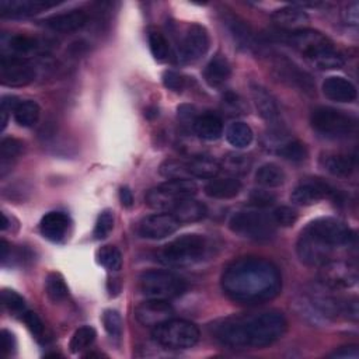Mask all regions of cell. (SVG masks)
<instances>
[{
	"instance_id": "cell-20",
	"label": "cell",
	"mask_w": 359,
	"mask_h": 359,
	"mask_svg": "<svg viewBox=\"0 0 359 359\" xmlns=\"http://www.w3.org/2000/svg\"><path fill=\"white\" fill-rule=\"evenodd\" d=\"M87 20H89V16L83 10L75 9L71 12L53 15L41 23L44 27H46L52 31L69 34V33L82 30L87 24Z\"/></svg>"
},
{
	"instance_id": "cell-22",
	"label": "cell",
	"mask_w": 359,
	"mask_h": 359,
	"mask_svg": "<svg viewBox=\"0 0 359 359\" xmlns=\"http://www.w3.org/2000/svg\"><path fill=\"white\" fill-rule=\"evenodd\" d=\"M71 227V218L64 212H49L40 223L41 233L48 240L53 243L62 242Z\"/></svg>"
},
{
	"instance_id": "cell-38",
	"label": "cell",
	"mask_w": 359,
	"mask_h": 359,
	"mask_svg": "<svg viewBox=\"0 0 359 359\" xmlns=\"http://www.w3.org/2000/svg\"><path fill=\"white\" fill-rule=\"evenodd\" d=\"M252 164H253V161L247 155L230 153L223 159L220 168H223L226 173H229L231 175H245L250 171Z\"/></svg>"
},
{
	"instance_id": "cell-18",
	"label": "cell",
	"mask_w": 359,
	"mask_h": 359,
	"mask_svg": "<svg viewBox=\"0 0 359 359\" xmlns=\"http://www.w3.org/2000/svg\"><path fill=\"white\" fill-rule=\"evenodd\" d=\"M223 24L238 48L243 51H256L259 48L253 28L242 17L226 12L223 13Z\"/></svg>"
},
{
	"instance_id": "cell-19",
	"label": "cell",
	"mask_w": 359,
	"mask_h": 359,
	"mask_svg": "<svg viewBox=\"0 0 359 359\" xmlns=\"http://www.w3.org/2000/svg\"><path fill=\"white\" fill-rule=\"evenodd\" d=\"M46 49V44L40 41L38 38L28 35H12L8 40H2V55H10L16 58L28 59L33 55L44 52Z\"/></svg>"
},
{
	"instance_id": "cell-4",
	"label": "cell",
	"mask_w": 359,
	"mask_h": 359,
	"mask_svg": "<svg viewBox=\"0 0 359 359\" xmlns=\"http://www.w3.org/2000/svg\"><path fill=\"white\" fill-rule=\"evenodd\" d=\"M208 252L207 238L201 234H183L166 245L159 253V261L168 267L184 268L204 260Z\"/></svg>"
},
{
	"instance_id": "cell-10",
	"label": "cell",
	"mask_w": 359,
	"mask_h": 359,
	"mask_svg": "<svg viewBox=\"0 0 359 359\" xmlns=\"http://www.w3.org/2000/svg\"><path fill=\"white\" fill-rule=\"evenodd\" d=\"M35 69L28 59L2 55L0 58V82L8 87H23L35 80Z\"/></svg>"
},
{
	"instance_id": "cell-24",
	"label": "cell",
	"mask_w": 359,
	"mask_h": 359,
	"mask_svg": "<svg viewBox=\"0 0 359 359\" xmlns=\"http://www.w3.org/2000/svg\"><path fill=\"white\" fill-rule=\"evenodd\" d=\"M272 21L282 28L286 30H301L308 21H309V16L308 13L297 8V6H285L282 9H278L272 13Z\"/></svg>"
},
{
	"instance_id": "cell-7",
	"label": "cell",
	"mask_w": 359,
	"mask_h": 359,
	"mask_svg": "<svg viewBox=\"0 0 359 359\" xmlns=\"http://www.w3.org/2000/svg\"><path fill=\"white\" fill-rule=\"evenodd\" d=\"M153 340L168 349H189L197 345L201 333L200 329L183 319H170L156 327L152 331Z\"/></svg>"
},
{
	"instance_id": "cell-53",
	"label": "cell",
	"mask_w": 359,
	"mask_h": 359,
	"mask_svg": "<svg viewBox=\"0 0 359 359\" xmlns=\"http://www.w3.org/2000/svg\"><path fill=\"white\" fill-rule=\"evenodd\" d=\"M250 201L254 207L259 208H265L270 207L275 202V195L267 190H254L250 194Z\"/></svg>"
},
{
	"instance_id": "cell-55",
	"label": "cell",
	"mask_w": 359,
	"mask_h": 359,
	"mask_svg": "<svg viewBox=\"0 0 359 359\" xmlns=\"http://www.w3.org/2000/svg\"><path fill=\"white\" fill-rule=\"evenodd\" d=\"M16 338L15 335L8 331V330H3L2 331V352H3V356H9L12 355L15 351H16Z\"/></svg>"
},
{
	"instance_id": "cell-1",
	"label": "cell",
	"mask_w": 359,
	"mask_h": 359,
	"mask_svg": "<svg viewBox=\"0 0 359 359\" xmlns=\"http://www.w3.org/2000/svg\"><path fill=\"white\" fill-rule=\"evenodd\" d=\"M225 295L242 305H261L272 301L282 289L278 267L261 257H242L230 263L220 279Z\"/></svg>"
},
{
	"instance_id": "cell-2",
	"label": "cell",
	"mask_w": 359,
	"mask_h": 359,
	"mask_svg": "<svg viewBox=\"0 0 359 359\" xmlns=\"http://www.w3.org/2000/svg\"><path fill=\"white\" fill-rule=\"evenodd\" d=\"M288 322L278 310H264L219 320L212 326L218 342L231 349H257L278 341Z\"/></svg>"
},
{
	"instance_id": "cell-50",
	"label": "cell",
	"mask_w": 359,
	"mask_h": 359,
	"mask_svg": "<svg viewBox=\"0 0 359 359\" xmlns=\"http://www.w3.org/2000/svg\"><path fill=\"white\" fill-rule=\"evenodd\" d=\"M23 322L26 323L27 329L31 331V334H33L35 338L41 340V338L44 337V334H45V326H44L42 320L38 317L37 313H34V312H24V313H23Z\"/></svg>"
},
{
	"instance_id": "cell-61",
	"label": "cell",
	"mask_w": 359,
	"mask_h": 359,
	"mask_svg": "<svg viewBox=\"0 0 359 359\" xmlns=\"http://www.w3.org/2000/svg\"><path fill=\"white\" fill-rule=\"evenodd\" d=\"M157 115H159V110L155 108V107H150V108H148V110L145 111V116L149 118V119H152V118H155V116H157Z\"/></svg>"
},
{
	"instance_id": "cell-45",
	"label": "cell",
	"mask_w": 359,
	"mask_h": 359,
	"mask_svg": "<svg viewBox=\"0 0 359 359\" xmlns=\"http://www.w3.org/2000/svg\"><path fill=\"white\" fill-rule=\"evenodd\" d=\"M222 107H223V111L229 115V116H238V115H245L246 111H247V107H246V103L245 100L233 93V91H227L225 96H223V100H222Z\"/></svg>"
},
{
	"instance_id": "cell-39",
	"label": "cell",
	"mask_w": 359,
	"mask_h": 359,
	"mask_svg": "<svg viewBox=\"0 0 359 359\" xmlns=\"http://www.w3.org/2000/svg\"><path fill=\"white\" fill-rule=\"evenodd\" d=\"M146 204L149 208L157 211V212H168L171 213V211L174 209V207L177 205L178 200L173 198L171 195H168L166 191H163L160 187L150 190L146 194ZM182 201V200H180Z\"/></svg>"
},
{
	"instance_id": "cell-52",
	"label": "cell",
	"mask_w": 359,
	"mask_h": 359,
	"mask_svg": "<svg viewBox=\"0 0 359 359\" xmlns=\"http://www.w3.org/2000/svg\"><path fill=\"white\" fill-rule=\"evenodd\" d=\"M163 85L168 90L180 93V91H183L186 87V79H184V76H182L174 71H166L163 73Z\"/></svg>"
},
{
	"instance_id": "cell-13",
	"label": "cell",
	"mask_w": 359,
	"mask_h": 359,
	"mask_svg": "<svg viewBox=\"0 0 359 359\" xmlns=\"http://www.w3.org/2000/svg\"><path fill=\"white\" fill-rule=\"evenodd\" d=\"M334 194H335V191L327 183L322 182V180L308 178V180H304V182H301L293 189V191L290 194V200L295 205L310 207Z\"/></svg>"
},
{
	"instance_id": "cell-26",
	"label": "cell",
	"mask_w": 359,
	"mask_h": 359,
	"mask_svg": "<svg viewBox=\"0 0 359 359\" xmlns=\"http://www.w3.org/2000/svg\"><path fill=\"white\" fill-rule=\"evenodd\" d=\"M194 132L204 141H216L223 134L222 119L212 112L198 115L193 124Z\"/></svg>"
},
{
	"instance_id": "cell-59",
	"label": "cell",
	"mask_w": 359,
	"mask_h": 359,
	"mask_svg": "<svg viewBox=\"0 0 359 359\" xmlns=\"http://www.w3.org/2000/svg\"><path fill=\"white\" fill-rule=\"evenodd\" d=\"M194 112V108L190 107V105H182L178 107V116L182 121H190V119L193 118V114Z\"/></svg>"
},
{
	"instance_id": "cell-54",
	"label": "cell",
	"mask_w": 359,
	"mask_h": 359,
	"mask_svg": "<svg viewBox=\"0 0 359 359\" xmlns=\"http://www.w3.org/2000/svg\"><path fill=\"white\" fill-rule=\"evenodd\" d=\"M342 17H344L345 23H348L351 26H358V21H359V5H358V2L348 3V6L342 12Z\"/></svg>"
},
{
	"instance_id": "cell-48",
	"label": "cell",
	"mask_w": 359,
	"mask_h": 359,
	"mask_svg": "<svg viewBox=\"0 0 359 359\" xmlns=\"http://www.w3.org/2000/svg\"><path fill=\"white\" fill-rule=\"evenodd\" d=\"M112 229H114V215L110 209H105L98 215V219L94 226V237L97 240H103V238H105L111 233Z\"/></svg>"
},
{
	"instance_id": "cell-56",
	"label": "cell",
	"mask_w": 359,
	"mask_h": 359,
	"mask_svg": "<svg viewBox=\"0 0 359 359\" xmlns=\"http://www.w3.org/2000/svg\"><path fill=\"white\" fill-rule=\"evenodd\" d=\"M330 358H341V359H358L359 358V349L356 345H348L342 347L338 351H334L329 355Z\"/></svg>"
},
{
	"instance_id": "cell-42",
	"label": "cell",
	"mask_w": 359,
	"mask_h": 359,
	"mask_svg": "<svg viewBox=\"0 0 359 359\" xmlns=\"http://www.w3.org/2000/svg\"><path fill=\"white\" fill-rule=\"evenodd\" d=\"M96 335H97L96 330L90 326H83V327L78 329L69 344L71 352L79 353V352L87 349L96 341Z\"/></svg>"
},
{
	"instance_id": "cell-6",
	"label": "cell",
	"mask_w": 359,
	"mask_h": 359,
	"mask_svg": "<svg viewBox=\"0 0 359 359\" xmlns=\"http://www.w3.org/2000/svg\"><path fill=\"white\" fill-rule=\"evenodd\" d=\"M312 128L326 139H347L356 130L355 118L331 107H317L310 115Z\"/></svg>"
},
{
	"instance_id": "cell-51",
	"label": "cell",
	"mask_w": 359,
	"mask_h": 359,
	"mask_svg": "<svg viewBox=\"0 0 359 359\" xmlns=\"http://www.w3.org/2000/svg\"><path fill=\"white\" fill-rule=\"evenodd\" d=\"M19 104L20 103H19L17 97H15V96H3L2 97V101H0V115H2V121H0V123H2V131L6 130L8 121H9V115H10L12 111L15 112V110L17 108Z\"/></svg>"
},
{
	"instance_id": "cell-17",
	"label": "cell",
	"mask_w": 359,
	"mask_h": 359,
	"mask_svg": "<svg viewBox=\"0 0 359 359\" xmlns=\"http://www.w3.org/2000/svg\"><path fill=\"white\" fill-rule=\"evenodd\" d=\"M174 316V309L168 301H159V299H148L135 309L137 320L145 327H156Z\"/></svg>"
},
{
	"instance_id": "cell-9",
	"label": "cell",
	"mask_w": 359,
	"mask_h": 359,
	"mask_svg": "<svg viewBox=\"0 0 359 359\" xmlns=\"http://www.w3.org/2000/svg\"><path fill=\"white\" fill-rule=\"evenodd\" d=\"M319 283L333 290L349 289L358 283V268L349 261L329 260L320 265Z\"/></svg>"
},
{
	"instance_id": "cell-28",
	"label": "cell",
	"mask_w": 359,
	"mask_h": 359,
	"mask_svg": "<svg viewBox=\"0 0 359 359\" xmlns=\"http://www.w3.org/2000/svg\"><path fill=\"white\" fill-rule=\"evenodd\" d=\"M231 75V68L227 59L218 53L215 55L204 71V78L211 87H219L225 85Z\"/></svg>"
},
{
	"instance_id": "cell-37",
	"label": "cell",
	"mask_w": 359,
	"mask_h": 359,
	"mask_svg": "<svg viewBox=\"0 0 359 359\" xmlns=\"http://www.w3.org/2000/svg\"><path fill=\"white\" fill-rule=\"evenodd\" d=\"M40 115H41V108L33 100H27V101L20 103L17 105V108L15 110L16 123L20 127H24V128L34 127L38 123Z\"/></svg>"
},
{
	"instance_id": "cell-23",
	"label": "cell",
	"mask_w": 359,
	"mask_h": 359,
	"mask_svg": "<svg viewBox=\"0 0 359 359\" xmlns=\"http://www.w3.org/2000/svg\"><path fill=\"white\" fill-rule=\"evenodd\" d=\"M323 94L337 103H352L356 100V87L345 78L331 76L323 83Z\"/></svg>"
},
{
	"instance_id": "cell-31",
	"label": "cell",
	"mask_w": 359,
	"mask_h": 359,
	"mask_svg": "<svg viewBox=\"0 0 359 359\" xmlns=\"http://www.w3.org/2000/svg\"><path fill=\"white\" fill-rule=\"evenodd\" d=\"M189 173L191 177L215 178L220 173V164L209 156H195L187 161Z\"/></svg>"
},
{
	"instance_id": "cell-15",
	"label": "cell",
	"mask_w": 359,
	"mask_h": 359,
	"mask_svg": "<svg viewBox=\"0 0 359 359\" xmlns=\"http://www.w3.org/2000/svg\"><path fill=\"white\" fill-rule=\"evenodd\" d=\"M180 223L171 213L159 212L155 215L146 216L139 225V234L150 240H160V238L168 237L175 233L180 227Z\"/></svg>"
},
{
	"instance_id": "cell-5",
	"label": "cell",
	"mask_w": 359,
	"mask_h": 359,
	"mask_svg": "<svg viewBox=\"0 0 359 359\" xmlns=\"http://www.w3.org/2000/svg\"><path fill=\"white\" fill-rule=\"evenodd\" d=\"M229 227L233 233L254 242H268L277 233V223L272 215L260 209L236 212L229 220Z\"/></svg>"
},
{
	"instance_id": "cell-30",
	"label": "cell",
	"mask_w": 359,
	"mask_h": 359,
	"mask_svg": "<svg viewBox=\"0 0 359 359\" xmlns=\"http://www.w3.org/2000/svg\"><path fill=\"white\" fill-rule=\"evenodd\" d=\"M163 191H166L168 195H171L175 200H186L193 198L198 193V186L195 182L190 178H174L167 180L166 183L159 186Z\"/></svg>"
},
{
	"instance_id": "cell-36",
	"label": "cell",
	"mask_w": 359,
	"mask_h": 359,
	"mask_svg": "<svg viewBox=\"0 0 359 359\" xmlns=\"http://www.w3.org/2000/svg\"><path fill=\"white\" fill-rule=\"evenodd\" d=\"M308 62L319 71H330V69H341L345 64V59L335 49V46H333V48L326 49L322 53L316 55Z\"/></svg>"
},
{
	"instance_id": "cell-21",
	"label": "cell",
	"mask_w": 359,
	"mask_h": 359,
	"mask_svg": "<svg viewBox=\"0 0 359 359\" xmlns=\"http://www.w3.org/2000/svg\"><path fill=\"white\" fill-rule=\"evenodd\" d=\"M250 89H252V97H253L254 105H256L260 116L271 125L279 124L281 111H279V107H278L274 96L260 85L253 83L250 86Z\"/></svg>"
},
{
	"instance_id": "cell-12",
	"label": "cell",
	"mask_w": 359,
	"mask_h": 359,
	"mask_svg": "<svg viewBox=\"0 0 359 359\" xmlns=\"http://www.w3.org/2000/svg\"><path fill=\"white\" fill-rule=\"evenodd\" d=\"M211 38L208 30L201 24H191L180 46V58L184 62H197L209 49Z\"/></svg>"
},
{
	"instance_id": "cell-33",
	"label": "cell",
	"mask_w": 359,
	"mask_h": 359,
	"mask_svg": "<svg viewBox=\"0 0 359 359\" xmlns=\"http://www.w3.org/2000/svg\"><path fill=\"white\" fill-rule=\"evenodd\" d=\"M253 131L246 123L236 121L230 124L226 130V139L236 149H245L250 146V143L253 142Z\"/></svg>"
},
{
	"instance_id": "cell-34",
	"label": "cell",
	"mask_w": 359,
	"mask_h": 359,
	"mask_svg": "<svg viewBox=\"0 0 359 359\" xmlns=\"http://www.w3.org/2000/svg\"><path fill=\"white\" fill-rule=\"evenodd\" d=\"M323 167L335 177H348L355 168V159L348 155H329L323 159Z\"/></svg>"
},
{
	"instance_id": "cell-35",
	"label": "cell",
	"mask_w": 359,
	"mask_h": 359,
	"mask_svg": "<svg viewBox=\"0 0 359 359\" xmlns=\"http://www.w3.org/2000/svg\"><path fill=\"white\" fill-rule=\"evenodd\" d=\"M45 292L49 301L53 304H61L69 296V288L64 277L58 272L48 274L45 279Z\"/></svg>"
},
{
	"instance_id": "cell-40",
	"label": "cell",
	"mask_w": 359,
	"mask_h": 359,
	"mask_svg": "<svg viewBox=\"0 0 359 359\" xmlns=\"http://www.w3.org/2000/svg\"><path fill=\"white\" fill-rule=\"evenodd\" d=\"M277 148V153L292 163H301L308 159V149L299 141H282Z\"/></svg>"
},
{
	"instance_id": "cell-8",
	"label": "cell",
	"mask_w": 359,
	"mask_h": 359,
	"mask_svg": "<svg viewBox=\"0 0 359 359\" xmlns=\"http://www.w3.org/2000/svg\"><path fill=\"white\" fill-rule=\"evenodd\" d=\"M141 290L148 299L171 301L187 290V282L171 271L152 270L142 274Z\"/></svg>"
},
{
	"instance_id": "cell-25",
	"label": "cell",
	"mask_w": 359,
	"mask_h": 359,
	"mask_svg": "<svg viewBox=\"0 0 359 359\" xmlns=\"http://www.w3.org/2000/svg\"><path fill=\"white\" fill-rule=\"evenodd\" d=\"M208 213L207 207L195 201L193 198H186L178 201L174 209L171 211V215L180 222V223H194L202 220Z\"/></svg>"
},
{
	"instance_id": "cell-57",
	"label": "cell",
	"mask_w": 359,
	"mask_h": 359,
	"mask_svg": "<svg viewBox=\"0 0 359 359\" xmlns=\"http://www.w3.org/2000/svg\"><path fill=\"white\" fill-rule=\"evenodd\" d=\"M344 315H345V317H348L352 322L358 320V301H356V297L348 299V301L345 302Z\"/></svg>"
},
{
	"instance_id": "cell-49",
	"label": "cell",
	"mask_w": 359,
	"mask_h": 359,
	"mask_svg": "<svg viewBox=\"0 0 359 359\" xmlns=\"http://www.w3.org/2000/svg\"><path fill=\"white\" fill-rule=\"evenodd\" d=\"M272 219L277 225L288 227L295 225V222L297 220V212L289 207H279L274 211Z\"/></svg>"
},
{
	"instance_id": "cell-41",
	"label": "cell",
	"mask_w": 359,
	"mask_h": 359,
	"mask_svg": "<svg viewBox=\"0 0 359 359\" xmlns=\"http://www.w3.org/2000/svg\"><path fill=\"white\" fill-rule=\"evenodd\" d=\"M97 261L111 272H118L123 268V254L114 246L101 247L97 252Z\"/></svg>"
},
{
	"instance_id": "cell-60",
	"label": "cell",
	"mask_w": 359,
	"mask_h": 359,
	"mask_svg": "<svg viewBox=\"0 0 359 359\" xmlns=\"http://www.w3.org/2000/svg\"><path fill=\"white\" fill-rule=\"evenodd\" d=\"M108 290H110V295L115 296L119 293V290H121V279L119 278H110L108 279Z\"/></svg>"
},
{
	"instance_id": "cell-27",
	"label": "cell",
	"mask_w": 359,
	"mask_h": 359,
	"mask_svg": "<svg viewBox=\"0 0 359 359\" xmlns=\"http://www.w3.org/2000/svg\"><path fill=\"white\" fill-rule=\"evenodd\" d=\"M209 198L230 200L242 191V183L236 178H212L204 189Z\"/></svg>"
},
{
	"instance_id": "cell-44",
	"label": "cell",
	"mask_w": 359,
	"mask_h": 359,
	"mask_svg": "<svg viewBox=\"0 0 359 359\" xmlns=\"http://www.w3.org/2000/svg\"><path fill=\"white\" fill-rule=\"evenodd\" d=\"M160 175H163L164 178L168 180H174V178H189L190 173H189V167H187V161L183 160H175V159H170L166 160L160 164L159 168Z\"/></svg>"
},
{
	"instance_id": "cell-14",
	"label": "cell",
	"mask_w": 359,
	"mask_h": 359,
	"mask_svg": "<svg viewBox=\"0 0 359 359\" xmlns=\"http://www.w3.org/2000/svg\"><path fill=\"white\" fill-rule=\"evenodd\" d=\"M272 71L277 75V78L289 86H295L306 93L315 91V83L312 80V76L308 75L305 71L299 69L293 62H290L286 58H275L272 62Z\"/></svg>"
},
{
	"instance_id": "cell-47",
	"label": "cell",
	"mask_w": 359,
	"mask_h": 359,
	"mask_svg": "<svg viewBox=\"0 0 359 359\" xmlns=\"http://www.w3.org/2000/svg\"><path fill=\"white\" fill-rule=\"evenodd\" d=\"M103 324L108 335L112 338H119L123 335V319L116 310H105L103 315Z\"/></svg>"
},
{
	"instance_id": "cell-32",
	"label": "cell",
	"mask_w": 359,
	"mask_h": 359,
	"mask_svg": "<svg viewBox=\"0 0 359 359\" xmlns=\"http://www.w3.org/2000/svg\"><path fill=\"white\" fill-rule=\"evenodd\" d=\"M285 171L275 163H265L256 173L257 183L268 189L281 187L285 183Z\"/></svg>"
},
{
	"instance_id": "cell-29",
	"label": "cell",
	"mask_w": 359,
	"mask_h": 359,
	"mask_svg": "<svg viewBox=\"0 0 359 359\" xmlns=\"http://www.w3.org/2000/svg\"><path fill=\"white\" fill-rule=\"evenodd\" d=\"M24 152V143L16 138H5L0 143V177H6Z\"/></svg>"
},
{
	"instance_id": "cell-46",
	"label": "cell",
	"mask_w": 359,
	"mask_h": 359,
	"mask_svg": "<svg viewBox=\"0 0 359 359\" xmlns=\"http://www.w3.org/2000/svg\"><path fill=\"white\" fill-rule=\"evenodd\" d=\"M2 304L3 306L15 315H23L26 312V301L21 295L12 289H3L2 292Z\"/></svg>"
},
{
	"instance_id": "cell-16",
	"label": "cell",
	"mask_w": 359,
	"mask_h": 359,
	"mask_svg": "<svg viewBox=\"0 0 359 359\" xmlns=\"http://www.w3.org/2000/svg\"><path fill=\"white\" fill-rule=\"evenodd\" d=\"M56 0H2L0 16L8 19H26L40 13L41 10L58 6Z\"/></svg>"
},
{
	"instance_id": "cell-43",
	"label": "cell",
	"mask_w": 359,
	"mask_h": 359,
	"mask_svg": "<svg viewBox=\"0 0 359 359\" xmlns=\"http://www.w3.org/2000/svg\"><path fill=\"white\" fill-rule=\"evenodd\" d=\"M148 40H149V46L153 58L159 62H164L170 55V45L166 37L157 30H150Z\"/></svg>"
},
{
	"instance_id": "cell-3",
	"label": "cell",
	"mask_w": 359,
	"mask_h": 359,
	"mask_svg": "<svg viewBox=\"0 0 359 359\" xmlns=\"http://www.w3.org/2000/svg\"><path fill=\"white\" fill-rule=\"evenodd\" d=\"M353 237L349 226L340 219L319 218L302 230L296 243V253L304 264L320 267L331 260L337 249L349 246Z\"/></svg>"
},
{
	"instance_id": "cell-11",
	"label": "cell",
	"mask_w": 359,
	"mask_h": 359,
	"mask_svg": "<svg viewBox=\"0 0 359 359\" xmlns=\"http://www.w3.org/2000/svg\"><path fill=\"white\" fill-rule=\"evenodd\" d=\"M286 42L295 51L302 53L306 61H310V59L315 58L316 55L334 46V44L329 37H326L320 31L310 30V28H301V30L292 31L288 35Z\"/></svg>"
},
{
	"instance_id": "cell-58",
	"label": "cell",
	"mask_w": 359,
	"mask_h": 359,
	"mask_svg": "<svg viewBox=\"0 0 359 359\" xmlns=\"http://www.w3.org/2000/svg\"><path fill=\"white\" fill-rule=\"evenodd\" d=\"M119 201L124 208H131L134 205V195L128 187H123L119 190Z\"/></svg>"
}]
</instances>
